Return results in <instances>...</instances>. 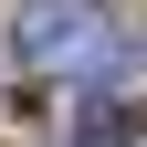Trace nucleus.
<instances>
[{
  "instance_id": "1",
  "label": "nucleus",
  "mask_w": 147,
  "mask_h": 147,
  "mask_svg": "<svg viewBox=\"0 0 147 147\" xmlns=\"http://www.w3.org/2000/svg\"><path fill=\"white\" fill-rule=\"evenodd\" d=\"M21 53L32 63H95V11H84V0H32L21 11Z\"/></svg>"
},
{
  "instance_id": "2",
  "label": "nucleus",
  "mask_w": 147,
  "mask_h": 147,
  "mask_svg": "<svg viewBox=\"0 0 147 147\" xmlns=\"http://www.w3.org/2000/svg\"><path fill=\"white\" fill-rule=\"evenodd\" d=\"M137 137H147V105L137 95H95L74 116V147H137Z\"/></svg>"
}]
</instances>
